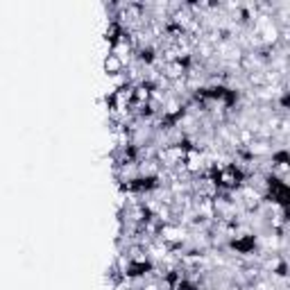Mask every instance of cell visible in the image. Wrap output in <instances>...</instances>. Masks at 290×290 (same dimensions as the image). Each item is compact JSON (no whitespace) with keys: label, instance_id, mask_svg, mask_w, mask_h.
I'll use <instances>...</instances> for the list:
<instances>
[{"label":"cell","instance_id":"obj_1","mask_svg":"<svg viewBox=\"0 0 290 290\" xmlns=\"http://www.w3.org/2000/svg\"><path fill=\"white\" fill-rule=\"evenodd\" d=\"M123 68H125V64L116 57V54H109L107 59H104V70H107L109 75H120V73H123Z\"/></svg>","mask_w":290,"mask_h":290}]
</instances>
